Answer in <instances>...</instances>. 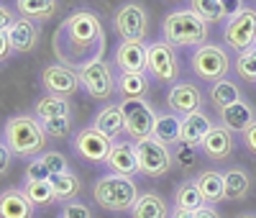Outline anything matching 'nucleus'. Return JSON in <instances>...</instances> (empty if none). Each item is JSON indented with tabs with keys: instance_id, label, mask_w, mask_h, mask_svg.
<instances>
[{
	"instance_id": "6",
	"label": "nucleus",
	"mask_w": 256,
	"mask_h": 218,
	"mask_svg": "<svg viewBox=\"0 0 256 218\" xmlns=\"http://www.w3.org/2000/svg\"><path fill=\"white\" fill-rule=\"evenodd\" d=\"M77 72H80L82 90L88 93L90 98H95V100H110L116 95V80H118V75L113 72L110 62H105L102 57L88 62Z\"/></svg>"
},
{
	"instance_id": "34",
	"label": "nucleus",
	"mask_w": 256,
	"mask_h": 218,
	"mask_svg": "<svg viewBox=\"0 0 256 218\" xmlns=\"http://www.w3.org/2000/svg\"><path fill=\"white\" fill-rule=\"evenodd\" d=\"M190 8L195 11L205 24H218V21H226V13H223V3L220 0H190Z\"/></svg>"
},
{
	"instance_id": "14",
	"label": "nucleus",
	"mask_w": 256,
	"mask_h": 218,
	"mask_svg": "<svg viewBox=\"0 0 256 218\" xmlns=\"http://www.w3.org/2000/svg\"><path fill=\"white\" fill-rule=\"evenodd\" d=\"M113 62L120 72H148V44L146 41H120L116 47Z\"/></svg>"
},
{
	"instance_id": "11",
	"label": "nucleus",
	"mask_w": 256,
	"mask_h": 218,
	"mask_svg": "<svg viewBox=\"0 0 256 218\" xmlns=\"http://www.w3.org/2000/svg\"><path fill=\"white\" fill-rule=\"evenodd\" d=\"M223 41H226V47L233 49L236 54L256 47V11L244 8L241 16L230 18L226 31H223Z\"/></svg>"
},
{
	"instance_id": "47",
	"label": "nucleus",
	"mask_w": 256,
	"mask_h": 218,
	"mask_svg": "<svg viewBox=\"0 0 256 218\" xmlns=\"http://www.w3.org/2000/svg\"><path fill=\"white\" fill-rule=\"evenodd\" d=\"M169 218H195V210H184V208H172Z\"/></svg>"
},
{
	"instance_id": "2",
	"label": "nucleus",
	"mask_w": 256,
	"mask_h": 218,
	"mask_svg": "<svg viewBox=\"0 0 256 218\" xmlns=\"http://www.w3.org/2000/svg\"><path fill=\"white\" fill-rule=\"evenodd\" d=\"M3 141L10 146L16 157H38L46 149V131L34 113H18L10 116L3 126Z\"/></svg>"
},
{
	"instance_id": "38",
	"label": "nucleus",
	"mask_w": 256,
	"mask_h": 218,
	"mask_svg": "<svg viewBox=\"0 0 256 218\" xmlns=\"http://www.w3.org/2000/svg\"><path fill=\"white\" fill-rule=\"evenodd\" d=\"M44 123V131L49 139H64L72 128V118H52V121H41Z\"/></svg>"
},
{
	"instance_id": "3",
	"label": "nucleus",
	"mask_w": 256,
	"mask_h": 218,
	"mask_svg": "<svg viewBox=\"0 0 256 218\" xmlns=\"http://www.w3.org/2000/svg\"><path fill=\"white\" fill-rule=\"evenodd\" d=\"M208 34H210V26L192 8L172 11L162 21V39L166 44H172L174 49L177 47H195L198 49L208 41Z\"/></svg>"
},
{
	"instance_id": "13",
	"label": "nucleus",
	"mask_w": 256,
	"mask_h": 218,
	"mask_svg": "<svg viewBox=\"0 0 256 218\" xmlns=\"http://www.w3.org/2000/svg\"><path fill=\"white\" fill-rule=\"evenodd\" d=\"M41 87L49 95H59V98H72L80 90V72L67 67V64H49L41 70Z\"/></svg>"
},
{
	"instance_id": "20",
	"label": "nucleus",
	"mask_w": 256,
	"mask_h": 218,
	"mask_svg": "<svg viewBox=\"0 0 256 218\" xmlns=\"http://www.w3.org/2000/svg\"><path fill=\"white\" fill-rule=\"evenodd\" d=\"M218 116H220V126H226L230 134H244V131L256 121V111L246 100H238L228 108H220Z\"/></svg>"
},
{
	"instance_id": "21",
	"label": "nucleus",
	"mask_w": 256,
	"mask_h": 218,
	"mask_svg": "<svg viewBox=\"0 0 256 218\" xmlns=\"http://www.w3.org/2000/svg\"><path fill=\"white\" fill-rule=\"evenodd\" d=\"M212 131V121L208 113L202 111H195L190 116H182V141L180 144H187V146H195L200 149L202 139Z\"/></svg>"
},
{
	"instance_id": "9",
	"label": "nucleus",
	"mask_w": 256,
	"mask_h": 218,
	"mask_svg": "<svg viewBox=\"0 0 256 218\" xmlns=\"http://www.w3.org/2000/svg\"><path fill=\"white\" fill-rule=\"evenodd\" d=\"M120 111H123V121H126V136L134 144L141 139L154 136V123H156V111L152 108V103L146 100H120Z\"/></svg>"
},
{
	"instance_id": "7",
	"label": "nucleus",
	"mask_w": 256,
	"mask_h": 218,
	"mask_svg": "<svg viewBox=\"0 0 256 218\" xmlns=\"http://www.w3.org/2000/svg\"><path fill=\"white\" fill-rule=\"evenodd\" d=\"M190 67L200 80L218 82V80H226V75L230 70V59H228L226 49H220L218 44H202V47L192 52Z\"/></svg>"
},
{
	"instance_id": "43",
	"label": "nucleus",
	"mask_w": 256,
	"mask_h": 218,
	"mask_svg": "<svg viewBox=\"0 0 256 218\" xmlns=\"http://www.w3.org/2000/svg\"><path fill=\"white\" fill-rule=\"evenodd\" d=\"M16 18H18L16 11H10L8 6L0 3V31H8V29L13 26V21H16Z\"/></svg>"
},
{
	"instance_id": "16",
	"label": "nucleus",
	"mask_w": 256,
	"mask_h": 218,
	"mask_svg": "<svg viewBox=\"0 0 256 218\" xmlns=\"http://www.w3.org/2000/svg\"><path fill=\"white\" fill-rule=\"evenodd\" d=\"M202 154L212 162H223L233 154V149H236V141H233V134L226 128V126H212V131L202 139L200 144Z\"/></svg>"
},
{
	"instance_id": "40",
	"label": "nucleus",
	"mask_w": 256,
	"mask_h": 218,
	"mask_svg": "<svg viewBox=\"0 0 256 218\" xmlns=\"http://www.w3.org/2000/svg\"><path fill=\"white\" fill-rule=\"evenodd\" d=\"M59 218H92V210H90V205H84L82 200H70V203L62 205Z\"/></svg>"
},
{
	"instance_id": "30",
	"label": "nucleus",
	"mask_w": 256,
	"mask_h": 218,
	"mask_svg": "<svg viewBox=\"0 0 256 218\" xmlns=\"http://www.w3.org/2000/svg\"><path fill=\"white\" fill-rule=\"evenodd\" d=\"M208 98H210V103L220 111V108H228V105H233V103H238V100H241V90H238L236 82H230V80L226 77V80H218V82L210 85Z\"/></svg>"
},
{
	"instance_id": "48",
	"label": "nucleus",
	"mask_w": 256,
	"mask_h": 218,
	"mask_svg": "<svg viewBox=\"0 0 256 218\" xmlns=\"http://www.w3.org/2000/svg\"><path fill=\"white\" fill-rule=\"evenodd\" d=\"M238 218H256V215H254V213H241Z\"/></svg>"
},
{
	"instance_id": "17",
	"label": "nucleus",
	"mask_w": 256,
	"mask_h": 218,
	"mask_svg": "<svg viewBox=\"0 0 256 218\" xmlns=\"http://www.w3.org/2000/svg\"><path fill=\"white\" fill-rule=\"evenodd\" d=\"M6 34H8V41L16 54H28L38 44V24H34L28 18H20V16L13 21V26Z\"/></svg>"
},
{
	"instance_id": "23",
	"label": "nucleus",
	"mask_w": 256,
	"mask_h": 218,
	"mask_svg": "<svg viewBox=\"0 0 256 218\" xmlns=\"http://www.w3.org/2000/svg\"><path fill=\"white\" fill-rule=\"evenodd\" d=\"M195 185H198L202 200L208 205H216V203H223L226 200V182H223V174L220 172L202 169L198 177H195Z\"/></svg>"
},
{
	"instance_id": "15",
	"label": "nucleus",
	"mask_w": 256,
	"mask_h": 218,
	"mask_svg": "<svg viewBox=\"0 0 256 218\" xmlns=\"http://www.w3.org/2000/svg\"><path fill=\"white\" fill-rule=\"evenodd\" d=\"M200 105H202V90H200L198 85H192V82H177V85L169 87V93H166V108H169V113L190 116V113L200 111Z\"/></svg>"
},
{
	"instance_id": "5",
	"label": "nucleus",
	"mask_w": 256,
	"mask_h": 218,
	"mask_svg": "<svg viewBox=\"0 0 256 218\" xmlns=\"http://www.w3.org/2000/svg\"><path fill=\"white\" fill-rule=\"evenodd\" d=\"M136 162H138V174L156 180V177H164V174L172 169L174 157H172V149L166 144H162L154 136H148V139L136 141Z\"/></svg>"
},
{
	"instance_id": "12",
	"label": "nucleus",
	"mask_w": 256,
	"mask_h": 218,
	"mask_svg": "<svg viewBox=\"0 0 256 218\" xmlns=\"http://www.w3.org/2000/svg\"><path fill=\"white\" fill-rule=\"evenodd\" d=\"M113 29L120 41H144L148 31L146 11L138 3H126L113 13Z\"/></svg>"
},
{
	"instance_id": "46",
	"label": "nucleus",
	"mask_w": 256,
	"mask_h": 218,
	"mask_svg": "<svg viewBox=\"0 0 256 218\" xmlns=\"http://www.w3.org/2000/svg\"><path fill=\"white\" fill-rule=\"evenodd\" d=\"M195 218H220V213L216 210V208H212V205H202V208H198L195 210Z\"/></svg>"
},
{
	"instance_id": "25",
	"label": "nucleus",
	"mask_w": 256,
	"mask_h": 218,
	"mask_svg": "<svg viewBox=\"0 0 256 218\" xmlns=\"http://www.w3.org/2000/svg\"><path fill=\"white\" fill-rule=\"evenodd\" d=\"M34 116L38 121H52V118H72V103L59 95H41L34 103Z\"/></svg>"
},
{
	"instance_id": "35",
	"label": "nucleus",
	"mask_w": 256,
	"mask_h": 218,
	"mask_svg": "<svg viewBox=\"0 0 256 218\" xmlns=\"http://www.w3.org/2000/svg\"><path fill=\"white\" fill-rule=\"evenodd\" d=\"M233 67H236V75L246 82H256V47L241 52L233 62Z\"/></svg>"
},
{
	"instance_id": "44",
	"label": "nucleus",
	"mask_w": 256,
	"mask_h": 218,
	"mask_svg": "<svg viewBox=\"0 0 256 218\" xmlns=\"http://www.w3.org/2000/svg\"><path fill=\"white\" fill-rule=\"evenodd\" d=\"M241 136H244V146H246V149L251 151V154L256 157V121H254V123H251V126L244 131Z\"/></svg>"
},
{
	"instance_id": "27",
	"label": "nucleus",
	"mask_w": 256,
	"mask_h": 218,
	"mask_svg": "<svg viewBox=\"0 0 256 218\" xmlns=\"http://www.w3.org/2000/svg\"><path fill=\"white\" fill-rule=\"evenodd\" d=\"M169 205L159 192H141L131 208V218H169Z\"/></svg>"
},
{
	"instance_id": "18",
	"label": "nucleus",
	"mask_w": 256,
	"mask_h": 218,
	"mask_svg": "<svg viewBox=\"0 0 256 218\" xmlns=\"http://www.w3.org/2000/svg\"><path fill=\"white\" fill-rule=\"evenodd\" d=\"M110 172L116 174H126V177H134L138 174V162H136V144L134 141H116L108 159H105Z\"/></svg>"
},
{
	"instance_id": "10",
	"label": "nucleus",
	"mask_w": 256,
	"mask_h": 218,
	"mask_svg": "<svg viewBox=\"0 0 256 218\" xmlns=\"http://www.w3.org/2000/svg\"><path fill=\"white\" fill-rule=\"evenodd\" d=\"M113 139H108L105 134H100V131L95 126H84L82 131H77L74 139H72V146L77 151V157L90 162V164H100L108 159L110 149H113Z\"/></svg>"
},
{
	"instance_id": "22",
	"label": "nucleus",
	"mask_w": 256,
	"mask_h": 218,
	"mask_svg": "<svg viewBox=\"0 0 256 218\" xmlns=\"http://www.w3.org/2000/svg\"><path fill=\"white\" fill-rule=\"evenodd\" d=\"M92 126L100 131V134H105L108 139L118 141L123 134H126V121H123V111L120 105H105L102 111H98V116L92 118Z\"/></svg>"
},
{
	"instance_id": "32",
	"label": "nucleus",
	"mask_w": 256,
	"mask_h": 218,
	"mask_svg": "<svg viewBox=\"0 0 256 218\" xmlns=\"http://www.w3.org/2000/svg\"><path fill=\"white\" fill-rule=\"evenodd\" d=\"M226 182V200H244L248 195V174L238 167H233L223 174Z\"/></svg>"
},
{
	"instance_id": "24",
	"label": "nucleus",
	"mask_w": 256,
	"mask_h": 218,
	"mask_svg": "<svg viewBox=\"0 0 256 218\" xmlns=\"http://www.w3.org/2000/svg\"><path fill=\"white\" fill-rule=\"evenodd\" d=\"M152 82H148L146 72H120L116 80V93L120 95V100H144Z\"/></svg>"
},
{
	"instance_id": "1",
	"label": "nucleus",
	"mask_w": 256,
	"mask_h": 218,
	"mask_svg": "<svg viewBox=\"0 0 256 218\" xmlns=\"http://www.w3.org/2000/svg\"><path fill=\"white\" fill-rule=\"evenodd\" d=\"M105 29L95 11H74L59 24L52 39L54 57L72 70L105 54Z\"/></svg>"
},
{
	"instance_id": "41",
	"label": "nucleus",
	"mask_w": 256,
	"mask_h": 218,
	"mask_svg": "<svg viewBox=\"0 0 256 218\" xmlns=\"http://www.w3.org/2000/svg\"><path fill=\"white\" fill-rule=\"evenodd\" d=\"M223 3V13H226V21H230V18H236V16H241L244 13V0H220Z\"/></svg>"
},
{
	"instance_id": "28",
	"label": "nucleus",
	"mask_w": 256,
	"mask_h": 218,
	"mask_svg": "<svg viewBox=\"0 0 256 218\" xmlns=\"http://www.w3.org/2000/svg\"><path fill=\"white\" fill-rule=\"evenodd\" d=\"M154 139L162 144H180L182 141V116L177 113H159L154 123Z\"/></svg>"
},
{
	"instance_id": "37",
	"label": "nucleus",
	"mask_w": 256,
	"mask_h": 218,
	"mask_svg": "<svg viewBox=\"0 0 256 218\" xmlns=\"http://www.w3.org/2000/svg\"><path fill=\"white\" fill-rule=\"evenodd\" d=\"M172 157H174V162L182 169H190V167L198 164V149L195 146H187V144H177L174 151H172Z\"/></svg>"
},
{
	"instance_id": "42",
	"label": "nucleus",
	"mask_w": 256,
	"mask_h": 218,
	"mask_svg": "<svg viewBox=\"0 0 256 218\" xmlns=\"http://www.w3.org/2000/svg\"><path fill=\"white\" fill-rule=\"evenodd\" d=\"M13 151H10V146L6 144V141H0V174H6L8 169H10V164H13Z\"/></svg>"
},
{
	"instance_id": "4",
	"label": "nucleus",
	"mask_w": 256,
	"mask_h": 218,
	"mask_svg": "<svg viewBox=\"0 0 256 218\" xmlns=\"http://www.w3.org/2000/svg\"><path fill=\"white\" fill-rule=\"evenodd\" d=\"M138 185L134 177H126V174H116L108 172L102 177L95 180L92 185V198L95 203L108 210V213H131L134 203L138 200Z\"/></svg>"
},
{
	"instance_id": "36",
	"label": "nucleus",
	"mask_w": 256,
	"mask_h": 218,
	"mask_svg": "<svg viewBox=\"0 0 256 218\" xmlns=\"http://www.w3.org/2000/svg\"><path fill=\"white\" fill-rule=\"evenodd\" d=\"M54 174L46 169V164L41 162V157H34L24 172V182H49Z\"/></svg>"
},
{
	"instance_id": "45",
	"label": "nucleus",
	"mask_w": 256,
	"mask_h": 218,
	"mask_svg": "<svg viewBox=\"0 0 256 218\" xmlns=\"http://www.w3.org/2000/svg\"><path fill=\"white\" fill-rule=\"evenodd\" d=\"M10 54H13V47H10V41H8V34L0 31V64L8 62Z\"/></svg>"
},
{
	"instance_id": "29",
	"label": "nucleus",
	"mask_w": 256,
	"mask_h": 218,
	"mask_svg": "<svg viewBox=\"0 0 256 218\" xmlns=\"http://www.w3.org/2000/svg\"><path fill=\"white\" fill-rule=\"evenodd\" d=\"M52 185H54V192H56V203H70V200H77L80 192H82V180L72 169L62 172V174H54L52 177Z\"/></svg>"
},
{
	"instance_id": "19",
	"label": "nucleus",
	"mask_w": 256,
	"mask_h": 218,
	"mask_svg": "<svg viewBox=\"0 0 256 218\" xmlns=\"http://www.w3.org/2000/svg\"><path fill=\"white\" fill-rule=\"evenodd\" d=\"M36 205L26 198L24 187H8L0 192V218H34Z\"/></svg>"
},
{
	"instance_id": "8",
	"label": "nucleus",
	"mask_w": 256,
	"mask_h": 218,
	"mask_svg": "<svg viewBox=\"0 0 256 218\" xmlns=\"http://www.w3.org/2000/svg\"><path fill=\"white\" fill-rule=\"evenodd\" d=\"M148 75L156 82H164L169 87L180 82V75H182L180 57L172 44H166L164 39L148 44Z\"/></svg>"
},
{
	"instance_id": "33",
	"label": "nucleus",
	"mask_w": 256,
	"mask_h": 218,
	"mask_svg": "<svg viewBox=\"0 0 256 218\" xmlns=\"http://www.w3.org/2000/svg\"><path fill=\"white\" fill-rule=\"evenodd\" d=\"M24 192L36 208H46V205L56 203V192H54L52 180L49 182H24Z\"/></svg>"
},
{
	"instance_id": "39",
	"label": "nucleus",
	"mask_w": 256,
	"mask_h": 218,
	"mask_svg": "<svg viewBox=\"0 0 256 218\" xmlns=\"http://www.w3.org/2000/svg\"><path fill=\"white\" fill-rule=\"evenodd\" d=\"M41 162L46 164V169L52 174H62V172H67L70 164H67V157L62 154V151H44V154H38Z\"/></svg>"
},
{
	"instance_id": "31",
	"label": "nucleus",
	"mask_w": 256,
	"mask_h": 218,
	"mask_svg": "<svg viewBox=\"0 0 256 218\" xmlns=\"http://www.w3.org/2000/svg\"><path fill=\"white\" fill-rule=\"evenodd\" d=\"M172 200H174V208H184V210H198L205 205L202 200V195L195 185V180H184L174 187V195H172Z\"/></svg>"
},
{
	"instance_id": "26",
	"label": "nucleus",
	"mask_w": 256,
	"mask_h": 218,
	"mask_svg": "<svg viewBox=\"0 0 256 218\" xmlns=\"http://www.w3.org/2000/svg\"><path fill=\"white\" fill-rule=\"evenodd\" d=\"M59 11V0H16V13L34 24H44Z\"/></svg>"
}]
</instances>
